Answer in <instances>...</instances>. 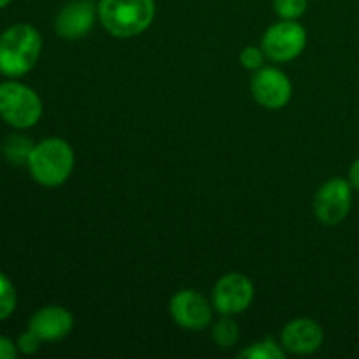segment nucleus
I'll return each mask as SVG.
<instances>
[{
  "instance_id": "nucleus-10",
  "label": "nucleus",
  "mask_w": 359,
  "mask_h": 359,
  "mask_svg": "<svg viewBox=\"0 0 359 359\" xmlns=\"http://www.w3.org/2000/svg\"><path fill=\"white\" fill-rule=\"evenodd\" d=\"M97 14L98 6L93 0H72L56 16V34L65 41H77L93 28Z\"/></svg>"
},
{
  "instance_id": "nucleus-9",
  "label": "nucleus",
  "mask_w": 359,
  "mask_h": 359,
  "mask_svg": "<svg viewBox=\"0 0 359 359\" xmlns=\"http://www.w3.org/2000/svg\"><path fill=\"white\" fill-rule=\"evenodd\" d=\"M170 314L179 326L193 332L207 328L212 319L209 302L193 290H182L172 297Z\"/></svg>"
},
{
  "instance_id": "nucleus-11",
  "label": "nucleus",
  "mask_w": 359,
  "mask_h": 359,
  "mask_svg": "<svg viewBox=\"0 0 359 359\" xmlns=\"http://www.w3.org/2000/svg\"><path fill=\"white\" fill-rule=\"evenodd\" d=\"M283 347L293 354H312L323 346L325 332L314 319L300 318L287 323L283 330Z\"/></svg>"
},
{
  "instance_id": "nucleus-6",
  "label": "nucleus",
  "mask_w": 359,
  "mask_h": 359,
  "mask_svg": "<svg viewBox=\"0 0 359 359\" xmlns=\"http://www.w3.org/2000/svg\"><path fill=\"white\" fill-rule=\"evenodd\" d=\"M353 203V186L346 179H330L314 196L316 217L323 224L335 226L347 217Z\"/></svg>"
},
{
  "instance_id": "nucleus-15",
  "label": "nucleus",
  "mask_w": 359,
  "mask_h": 359,
  "mask_svg": "<svg viewBox=\"0 0 359 359\" xmlns=\"http://www.w3.org/2000/svg\"><path fill=\"white\" fill-rule=\"evenodd\" d=\"M214 342L219 347H231L238 340V325L231 318L224 316L216 323L212 330Z\"/></svg>"
},
{
  "instance_id": "nucleus-5",
  "label": "nucleus",
  "mask_w": 359,
  "mask_h": 359,
  "mask_svg": "<svg viewBox=\"0 0 359 359\" xmlns=\"http://www.w3.org/2000/svg\"><path fill=\"white\" fill-rule=\"evenodd\" d=\"M307 44V32L294 20L272 25L263 35L262 49L273 62H291L302 55Z\"/></svg>"
},
{
  "instance_id": "nucleus-17",
  "label": "nucleus",
  "mask_w": 359,
  "mask_h": 359,
  "mask_svg": "<svg viewBox=\"0 0 359 359\" xmlns=\"http://www.w3.org/2000/svg\"><path fill=\"white\" fill-rule=\"evenodd\" d=\"M309 0H273V11L283 20H297L307 11Z\"/></svg>"
},
{
  "instance_id": "nucleus-22",
  "label": "nucleus",
  "mask_w": 359,
  "mask_h": 359,
  "mask_svg": "<svg viewBox=\"0 0 359 359\" xmlns=\"http://www.w3.org/2000/svg\"><path fill=\"white\" fill-rule=\"evenodd\" d=\"M11 2H13V0H0V9H2V7H6V6H9Z\"/></svg>"
},
{
  "instance_id": "nucleus-13",
  "label": "nucleus",
  "mask_w": 359,
  "mask_h": 359,
  "mask_svg": "<svg viewBox=\"0 0 359 359\" xmlns=\"http://www.w3.org/2000/svg\"><path fill=\"white\" fill-rule=\"evenodd\" d=\"M34 146L35 144H32V140L27 139V137L20 135V133H11L4 140L2 153L11 165H25L28 163V158H30Z\"/></svg>"
},
{
  "instance_id": "nucleus-4",
  "label": "nucleus",
  "mask_w": 359,
  "mask_h": 359,
  "mask_svg": "<svg viewBox=\"0 0 359 359\" xmlns=\"http://www.w3.org/2000/svg\"><path fill=\"white\" fill-rule=\"evenodd\" d=\"M42 116V100L32 88L16 81L0 84V118L9 126L27 130Z\"/></svg>"
},
{
  "instance_id": "nucleus-21",
  "label": "nucleus",
  "mask_w": 359,
  "mask_h": 359,
  "mask_svg": "<svg viewBox=\"0 0 359 359\" xmlns=\"http://www.w3.org/2000/svg\"><path fill=\"white\" fill-rule=\"evenodd\" d=\"M349 182H351V186H353V188H356L359 191V158L356 161H354L353 167H351Z\"/></svg>"
},
{
  "instance_id": "nucleus-2",
  "label": "nucleus",
  "mask_w": 359,
  "mask_h": 359,
  "mask_svg": "<svg viewBox=\"0 0 359 359\" xmlns=\"http://www.w3.org/2000/svg\"><path fill=\"white\" fill-rule=\"evenodd\" d=\"M156 16L154 0H100L98 18L105 30L118 39L137 37Z\"/></svg>"
},
{
  "instance_id": "nucleus-3",
  "label": "nucleus",
  "mask_w": 359,
  "mask_h": 359,
  "mask_svg": "<svg viewBox=\"0 0 359 359\" xmlns=\"http://www.w3.org/2000/svg\"><path fill=\"white\" fill-rule=\"evenodd\" d=\"M76 156L69 142L58 137L35 144L28 158V170L35 182L46 188L62 186L70 177Z\"/></svg>"
},
{
  "instance_id": "nucleus-7",
  "label": "nucleus",
  "mask_w": 359,
  "mask_h": 359,
  "mask_svg": "<svg viewBox=\"0 0 359 359\" xmlns=\"http://www.w3.org/2000/svg\"><path fill=\"white\" fill-rule=\"evenodd\" d=\"M255 298V286L244 273L231 272L221 277L212 291V304L219 314L235 316L249 309Z\"/></svg>"
},
{
  "instance_id": "nucleus-18",
  "label": "nucleus",
  "mask_w": 359,
  "mask_h": 359,
  "mask_svg": "<svg viewBox=\"0 0 359 359\" xmlns=\"http://www.w3.org/2000/svg\"><path fill=\"white\" fill-rule=\"evenodd\" d=\"M263 60H265V53H263V49L255 48V46H248V48L242 49L241 63L244 69L259 70L263 67Z\"/></svg>"
},
{
  "instance_id": "nucleus-16",
  "label": "nucleus",
  "mask_w": 359,
  "mask_h": 359,
  "mask_svg": "<svg viewBox=\"0 0 359 359\" xmlns=\"http://www.w3.org/2000/svg\"><path fill=\"white\" fill-rule=\"evenodd\" d=\"M18 304V293L13 283L4 273H0V321L9 318Z\"/></svg>"
},
{
  "instance_id": "nucleus-1",
  "label": "nucleus",
  "mask_w": 359,
  "mask_h": 359,
  "mask_svg": "<svg viewBox=\"0 0 359 359\" xmlns=\"http://www.w3.org/2000/svg\"><path fill=\"white\" fill-rule=\"evenodd\" d=\"M42 51V37L32 25L18 23L0 34V74L21 77L30 72Z\"/></svg>"
},
{
  "instance_id": "nucleus-19",
  "label": "nucleus",
  "mask_w": 359,
  "mask_h": 359,
  "mask_svg": "<svg viewBox=\"0 0 359 359\" xmlns=\"http://www.w3.org/2000/svg\"><path fill=\"white\" fill-rule=\"evenodd\" d=\"M41 342H42V340L39 339V337L35 335L34 332L27 330V332L21 333V335H20L16 346H18V351H20V353L35 354L39 351V347H41Z\"/></svg>"
},
{
  "instance_id": "nucleus-12",
  "label": "nucleus",
  "mask_w": 359,
  "mask_h": 359,
  "mask_svg": "<svg viewBox=\"0 0 359 359\" xmlns=\"http://www.w3.org/2000/svg\"><path fill=\"white\" fill-rule=\"evenodd\" d=\"M74 328V318L67 309L44 307L32 316L28 323V330L34 332L42 342H53L69 335Z\"/></svg>"
},
{
  "instance_id": "nucleus-8",
  "label": "nucleus",
  "mask_w": 359,
  "mask_h": 359,
  "mask_svg": "<svg viewBox=\"0 0 359 359\" xmlns=\"http://www.w3.org/2000/svg\"><path fill=\"white\" fill-rule=\"evenodd\" d=\"M251 93L262 107L276 111L291 100L293 86L283 70L273 69V67H265V69L262 67L251 81Z\"/></svg>"
},
{
  "instance_id": "nucleus-14",
  "label": "nucleus",
  "mask_w": 359,
  "mask_h": 359,
  "mask_svg": "<svg viewBox=\"0 0 359 359\" xmlns=\"http://www.w3.org/2000/svg\"><path fill=\"white\" fill-rule=\"evenodd\" d=\"M238 358L245 359H284L286 358V349L279 344L273 342L272 339H265L262 342L252 344L251 347L242 351Z\"/></svg>"
},
{
  "instance_id": "nucleus-20",
  "label": "nucleus",
  "mask_w": 359,
  "mask_h": 359,
  "mask_svg": "<svg viewBox=\"0 0 359 359\" xmlns=\"http://www.w3.org/2000/svg\"><path fill=\"white\" fill-rule=\"evenodd\" d=\"M18 356V346L13 340L0 337V359H14Z\"/></svg>"
}]
</instances>
